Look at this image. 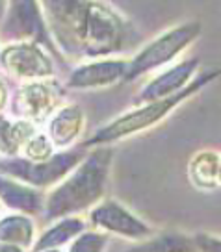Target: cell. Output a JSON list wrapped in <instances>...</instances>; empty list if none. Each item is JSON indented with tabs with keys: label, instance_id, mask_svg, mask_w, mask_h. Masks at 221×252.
I'll use <instances>...</instances> for the list:
<instances>
[{
	"label": "cell",
	"instance_id": "19",
	"mask_svg": "<svg viewBox=\"0 0 221 252\" xmlns=\"http://www.w3.org/2000/svg\"><path fill=\"white\" fill-rule=\"evenodd\" d=\"M52 141H50V137L45 134H37L32 137L30 141L24 145V158L26 159H30V161H47L50 159V154H52Z\"/></svg>",
	"mask_w": 221,
	"mask_h": 252
},
{
	"label": "cell",
	"instance_id": "1",
	"mask_svg": "<svg viewBox=\"0 0 221 252\" xmlns=\"http://www.w3.org/2000/svg\"><path fill=\"white\" fill-rule=\"evenodd\" d=\"M48 33L65 54L103 58L128 48L132 28L123 15L103 2H45L41 4Z\"/></svg>",
	"mask_w": 221,
	"mask_h": 252
},
{
	"label": "cell",
	"instance_id": "23",
	"mask_svg": "<svg viewBox=\"0 0 221 252\" xmlns=\"http://www.w3.org/2000/svg\"><path fill=\"white\" fill-rule=\"evenodd\" d=\"M0 252H24V249L23 247H17V245L0 243Z\"/></svg>",
	"mask_w": 221,
	"mask_h": 252
},
{
	"label": "cell",
	"instance_id": "6",
	"mask_svg": "<svg viewBox=\"0 0 221 252\" xmlns=\"http://www.w3.org/2000/svg\"><path fill=\"white\" fill-rule=\"evenodd\" d=\"M2 41L8 45L19 43H43L48 50L56 52L41 4L36 2H9L6 17L0 24Z\"/></svg>",
	"mask_w": 221,
	"mask_h": 252
},
{
	"label": "cell",
	"instance_id": "8",
	"mask_svg": "<svg viewBox=\"0 0 221 252\" xmlns=\"http://www.w3.org/2000/svg\"><path fill=\"white\" fill-rule=\"evenodd\" d=\"M89 220L95 228L128 239L143 241L154 236V230L145 220L136 217L130 210H126L125 206L113 198H104L99 204H95V208L89 212Z\"/></svg>",
	"mask_w": 221,
	"mask_h": 252
},
{
	"label": "cell",
	"instance_id": "13",
	"mask_svg": "<svg viewBox=\"0 0 221 252\" xmlns=\"http://www.w3.org/2000/svg\"><path fill=\"white\" fill-rule=\"evenodd\" d=\"M0 200L11 210L34 215L45 208V198L37 189L28 188L15 180H8L0 174Z\"/></svg>",
	"mask_w": 221,
	"mask_h": 252
},
{
	"label": "cell",
	"instance_id": "24",
	"mask_svg": "<svg viewBox=\"0 0 221 252\" xmlns=\"http://www.w3.org/2000/svg\"><path fill=\"white\" fill-rule=\"evenodd\" d=\"M6 11H8V4L6 2H0V24H2L4 17H6Z\"/></svg>",
	"mask_w": 221,
	"mask_h": 252
},
{
	"label": "cell",
	"instance_id": "20",
	"mask_svg": "<svg viewBox=\"0 0 221 252\" xmlns=\"http://www.w3.org/2000/svg\"><path fill=\"white\" fill-rule=\"evenodd\" d=\"M108 245V237L101 232H84L80 234L73 245L69 247V252H104Z\"/></svg>",
	"mask_w": 221,
	"mask_h": 252
},
{
	"label": "cell",
	"instance_id": "21",
	"mask_svg": "<svg viewBox=\"0 0 221 252\" xmlns=\"http://www.w3.org/2000/svg\"><path fill=\"white\" fill-rule=\"evenodd\" d=\"M193 243L197 252H221V236H216L210 232L193 234Z\"/></svg>",
	"mask_w": 221,
	"mask_h": 252
},
{
	"label": "cell",
	"instance_id": "16",
	"mask_svg": "<svg viewBox=\"0 0 221 252\" xmlns=\"http://www.w3.org/2000/svg\"><path fill=\"white\" fill-rule=\"evenodd\" d=\"M84 230H86L84 219H80V217H65V219L58 220L52 228L43 232L32 249H34V252L58 249V247L65 245L67 241H71L73 237L84 234Z\"/></svg>",
	"mask_w": 221,
	"mask_h": 252
},
{
	"label": "cell",
	"instance_id": "22",
	"mask_svg": "<svg viewBox=\"0 0 221 252\" xmlns=\"http://www.w3.org/2000/svg\"><path fill=\"white\" fill-rule=\"evenodd\" d=\"M6 100H8V91H6V86H4V82L0 80V111L4 110V106H6Z\"/></svg>",
	"mask_w": 221,
	"mask_h": 252
},
{
	"label": "cell",
	"instance_id": "12",
	"mask_svg": "<svg viewBox=\"0 0 221 252\" xmlns=\"http://www.w3.org/2000/svg\"><path fill=\"white\" fill-rule=\"evenodd\" d=\"M84 113L78 106H63L48 123V137L54 147H71L82 132Z\"/></svg>",
	"mask_w": 221,
	"mask_h": 252
},
{
	"label": "cell",
	"instance_id": "17",
	"mask_svg": "<svg viewBox=\"0 0 221 252\" xmlns=\"http://www.w3.org/2000/svg\"><path fill=\"white\" fill-rule=\"evenodd\" d=\"M0 243L32 247L34 243V222L26 215H8L0 219Z\"/></svg>",
	"mask_w": 221,
	"mask_h": 252
},
{
	"label": "cell",
	"instance_id": "11",
	"mask_svg": "<svg viewBox=\"0 0 221 252\" xmlns=\"http://www.w3.org/2000/svg\"><path fill=\"white\" fill-rule=\"evenodd\" d=\"M128 62L125 60H97L76 67L67 78L69 89H101L126 78Z\"/></svg>",
	"mask_w": 221,
	"mask_h": 252
},
{
	"label": "cell",
	"instance_id": "14",
	"mask_svg": "<svg viewBox=\"0 0 221 252\" xmlns=\"http://www.w3.org/2000/svg\"><path fill=\"white\" fill-rule=\"evenodd\" d=\"M125 252H197L193 236L182 232H162L156 236H150L143 241H138Z\"/></svg>",
	"mask_w": 221,
	"mask_h": 252
},
{
	"label": "cell",
	"instance_id": "4",
	"mask_svg": "<svg viewBox=\"0 0 221 252\" xmlns=\"http://www.w3.org/2000/svg\"><path fill=\"white\" fill-rule=\"evenodd\" d=\"M203 30L199 21H186L162 32L158 37L149 41L138 54L128 62V72L125 82H134L152 71H164L175 62L186 48L197 39Z\"/></svg>",
	"mask_w": 221,
	"mask_h": 252
},
{
	"label": "cell",
	"instance_id": "10",
	"mask_svg": "<svg viewBox=\"0 0 221 252\" xmlns=\"http://www.w3.org/2000/svg\"><path fill=\"white\" fill-rule=\"evenodd\" d=\"M58 98H60V89L54 84L47 82L24 84L13 98L11 115H15L17 121H30L36 125L45 121L52 113Z\"/></svg>",
	"mask_w": 221,
	"mask_h": 252
},
{
	"label": "cell",
	"instance_id": "18",
	"mask_svg": "<svg viewBox=\"0 0 221 252\" xmlns=\"http://www.w3.org/2000/svg\"><path fill=\"white\" fill-rule=\"evenodd\" d=\"M189 174L199 188H214L220 180V156L214 152H203L195 156L189 167Z\"/></svg>",
	"mask_w": 221,
	"mask_h": 252
},
{
	"label": "cell",
	"instance_id": "15",
	"mask_svg": "<svg viewBox=\"0 0 221 252\" xmlns=\"http://www.w3.org/2000/svg\"><path fill=\"white\" fill-rule=\"evenodd\" d=\"M36 132V125L30 121H15L11 123L8 117L0 115V154L15 158V154L30 141Z\"/></svg>",
	"mask_w": 221,
	"mask_h": 252
},
{
	"label": "cell",
	"instance_id": "3",
	"mask_svg": "<svg viewBox=\"0 0 221 252\" xmlns=\"http://www.w3.org/2000/svg\"><path fill=\"white\" fill-rule=\"evenodd\" d=\"M221 76V67L216 69H206L201 71L195 76V80L189 84L186 89H182L181 93L173 94L169 98L164 100H156V102L142 104L134 110L126 111L121 117L113 119L111 123H108L106 126L99 128L95 132L93 137H89L84 147H93V145H110V143L128 137L132 134L143 132V130H149L150 126L158 125L160 121L171 113L173 110H177L182 102H186L188 98H191L193 94H197L199 91H203L206 86H210L214 80H218Z\"/></svg>",
	"mask_w": 221,
	"mask_h": 252
},
{
	"label": "cell",
	"instance_id": "25",
	"mask_svg": "<svg viewBox=\"0 0 221 252\" xmlns=\"http://www.w3.org/2000/svg\"><path fill=\"white\" fill-rule=\"evenodd\" d=\"M43 252H62V251H58V249H50V251H43Z\"/></svg>",
	"mask_w": 221,
	"mask_h": 252
},
{
	"label": "cell",
	"instance_id": "9",
	"mask_svg": "<svg viewBox=\"0 0 221 252\" xmlns=\"http://www.w3.org/2000/svg\"><path fill=\"white\" fill-rule=\"evenodd\" d=\"M199 72H201L199 71V58H188V60L173 63V65L166 67L164 71L158 72L154 78H150L142 87V91L134 96V102L142 106V104L169 98L173 94L181 93L182 89H186L195 80Z\"/></svg>",
	"mask_w": 221,
	"mask_h": 252
},
{
	"label": "cell",
	"instance_id": "2",
	"mask_svg": "<svg viewBox=\"0 0 221 252\" xmlns=\"http://www.w3.org/2000/svg\"><path fill=\"white\" fill-rule=\"evenodd\" d=\"M111 158L113 150L108 147L87 152L82 163L45 198V220L73 217L99 204L108 182Z\"/></svg>",
	"mask_w": 221,
	"mask_h": 252
},
{
	"label": "cell",
	"instance_id": "5",
	"mask_svg": "<svg viewBox=\"0 0 221 252\" xmlns=\"http://www.w3.org/2000/svg\"><path fill=\"white\" fill-rule=\"evenodd\" d=\"M86 147H76L71 150H63L47 161H30L26 158H0V174L13 176L32 188H47L58 184L63 176L69 174L82 163L86 158Z\"/></svg>",
	"mask_w": 221,
	"mask_h": 252
},
{
	"label": "cell",
	"instance_id": "7",
	"mask_svg": "<svg viewBox=\"0 0 221 252\" xmlns=\"http://www.w3.org/2000/svg\"><path fill=\"white\" fill-rule=\"evenodd\" d=\"M0 62L9 76L26 84L48 78L54 72L50 56L36 43L8 45L0 54Z\"/></svg>",
	"mask_w": 221,
	"mask_h": 252
}]
</instances>
